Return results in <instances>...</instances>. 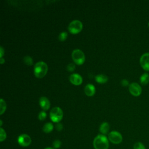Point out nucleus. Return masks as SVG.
Segmentation results:
<instances>
[{"label": "nucleus", "mask_w": 149, "mask_h": 149, "mask_svg": "<svg viewBox=\"0 0 149 149\" xmlns=\"http://www.w3.org/2000/svg\"><path fill=\"white\" fill-rule=\"evenodd\" d=\"M93 146L95 149H108V139L104 134H98L93 140Z\"/></svg>", "instance_id": "obj_1"}, {"label": "nucleus", "mask_w": 149, "mask_h": 149, "mask_svg": "<svg viewBox=\"0 0 149 149\" xmlns=\"http://www.w3.org/2000/svg\"><path fill=\"white\" fill-rule=\"evenodd\" d=\"M48 72V66L47 63L42 61L36 63L34 67V73L36 77L42 78L45 76Z\"/></svg>", "instance_id": "obj_2"}, {"label": "nucleus", "mask_w": 149, "mask_h": 149, "mask_svg": "<svg viewBox=\"0 0 149 149\" xmlns=\"http://www.w3.org/2000/svg\"><path fill=\"white\" fill-rule=\"evenodd\" d=\"M63 111L58 107H54L50 111L49 116L51 120L55 123H59L63 118Z\"/></svg>", "instance_id": "obj_3"}, {"label": "nucleus", "mask_w": 149, "mask_h": 149, "mask_svg": "<svg viewBox=\"0 0 149 149\" xmlns=\"http://www.w3.org/2000/svg\"><path fill=\"white\" fill-rule=\"evenodd\" d=\"M72 57L74 62L79 65H82L85 61L84 54L79 49H76L73 51L72 53Z\"/></svg>", "instance_id": "obj_4"}, {"label": "nucleus", "mask_w": 149, "mask_h": 149, "mask_svg": "<svg viewBox=\"0 0 149 149\" xmlns=\"http://www.w3.org/2000/svg\"><path fill=\"white\" fill-rule=\"evenodd\" d=\"M82 29L83 24L80 21L78 20H73L70 23L68 26L69 31L73 34H76L80 33Z\"/></svg>", "instance_id": "obj_5"}, {"label": "nucleus", "mask_w": 149, "mask_h": 149, "mask_svg": "<svg viewBox=\"0 0 149 149\" xmlns=\"http://www.w3.org/2000/svg\"><path fill=\"white\" fill-rule=\"evenodd\" d=\"M108 140L113 144H120L123 140L122 134L117 131H112L108 134Z\"/></svg>", "instance_id": "obj_6"}, {"label": "nucleus", "mask_w": 149, "mask_h": 149, "mask_svg": "<svg viewBox=\"0 0 149 149\" xmlns=\"http://www.w3.org/2000/svg\"><path fill=\"white\" fill-rule=\"evenodd\" d=\"M129 91L132 95L138 97L141 94L142 92V88L138 83L133 82L129 84Z\"/></svg>", "instance_id": "obj_7"}, {"label": "nucleus", "mask_w": 149, "mask_h": 149, "mask_svg": "<svg viewBox=\"0 0 149 149\" xmlns=\"http://www.w3.org/2000/svg\"><path fill=\"white\" fill-rule=\"evenodd\" d=\"M17 143L22 147H28L31 143V139L27 134H22L17 137Z\"/></svg>", "instance_id": "obj_8"}, {"label": "nucleus", "mask_w": 149, "mask_h": 149, "mask_svg": "<svg viewBox=\"0 0 149 149\" xmlns=\"http://www.w3.org/2000/svg\"><path fill=\"white\" fill-rule=\"evenodd\" d=\"M141 67L146 71H149V52L143 54L140 58Z\"/></svg>", "instance_id": "obj_9"}, {"label": "nucleus", "mask_w": 149, "mask_h": 149, "mask_svg": "<svg viewBox=\"0 0 149 149\" xmlns=\"http://www.w3.org/2000/svg\"><path fill=\"white\" fill-rule=\"evenodd\" d=\"M70 81L74 85L79 86L83 82V79L81 76L77 73H73L69 77Z\"/></svg>", "instance_id": "obj_10"}, {"label": "nucleus", "mask_w": 149, "mask_h": 149, "mask_svg": "<svg viewBox=\"0 0 149 149\" xmlns=\"http://www.w3.org/2000/svg\"><path fill=\"white\" fill-rule=\"evenodd\" d=\"M39 103L41 108L44 111L48 110L50 107V102L45 97H41L39 100Z\"/></svg>", "instance_id": "obj_11"}, {"label": "nucleus", "mask_w": 149, "mask_h": 149, "mask_svg": "<svg viewBox=\"0 0 149 149\" xmlns=\"http://www.w3.org/2000/svg\"><path fill=\"white\" fill-rule=\"evenodd\" d=\"M85 94L89 97H91L94 95L95 93V88L94 85L91 84H87L84 87Z\"/></svg>", "instance_id": "obj_12"}, {"label": "nucleus", "mask_w": 149, "mask_h": 149, "mask_svg": "<svg viewBox=\"0 0 149 149\" xmlns=\"http://www.w3.org/2000/svg\"><path fill=\"white\" fill-rule=\"evenodd\" d=\"M95 79L97 83H100V84L105 83L108 80V77L106 75L103 74H97V76H95Z\"/></svg>", "instance_id": "obj_13"}, {"label": "nucleus", "mask_w": 149, "mask_h": 149, "mask_svg": "<svg viewBox=\"0 0 149 149\" xmlns=\"http://www.w3.org/2000/svg\"><path fill=\"white\" fill-rule=\"evenodd\" d=\"M109 130V125L107 122H103L100 126V132L102 134H106L108 133Z\"/></svg>", "instance_id": "obj_14"}, {"label": "nucleus", "mask_w": 149, "mask_h": 149, "mask_svg": "<svg viewBox=\"0 0 149 149\" xmlns=\"http://www.w3.org/2000/svg\"><path fill=\"white\" fill-rule=\"evenodd\" d=\"M140 81L142 85H147L149 83V74L144 73L140 77Z\"/></svg>", "instance_id": "obj_15"}, {"label": "nucleus", "mask_w": 149, "mask_h": 149, "mask_svg": "<svg viewBox=\"0 0 149 149\" xmlns=\"http://www.w3.org/2000/svg\"><path fill=\"white\" fill-rule=\"evenodd\" d=\"M53 129H54V126L50 122H48L45 123L42 127V130L45 133H49L51 132L53 130Z\"/></svg>", "instance_id": "obj_16"}, {"label": "nucleus", "mask_w": 149, "mask_h": 149, "mask_svg": "<svg viewBox=\"0 0 149 149\" xmlns=\"http://www.w3.org/2000/svg\"><path fill=\"white\" fill-rule=\"evenodd\" d=\"M6 108V104L5 101L1 98L0 100V115H2Z\"/></svg>", "instance_id": "obj_17"}, {"label": "nucleus", "mask_w": 149, "mask_h": 149, "mask_svg": "<svg viewBox=\"0 0 149 149\" xmlns=\"http://www.w3.org/2000/svg\"><path fill=\"white\" fill-rule=\"evenodd\" d=\"M23 62L26 64L27 65L31 66L33 64V59L30 56H25L23 58Z\"/></svg>", "instance_id": "obj_18"}, {"label": "nucleus", "mask_w": 149, "mask_h": 149, "mask_svg": "<svg viewBox=\"0 0 149 149\" xmlns=\"http://www.w3.org/2000/svg\"><path fill=\"white\" fill-rule=\"evenodd\" d=\"M6 138V133L5 131V130L1 127L0 128V141L2 142L3 140H5Z\"/></svg>", "instance_id": "obj_19"}, {"label": "nucleus", "mask_w": 149, "mask_h": 149, "mask_svg": "<svg viewBox=\"0 0 149 149\" xmlns=\"http://www.w3.org/2000/svg\"><path fill=\"white\" fill-rule=\"evenodd\" d=\"M68 33L66 32L63 31L62 33H61L58 36V38L59 40L61 41H64L65 40H66L67 37H68Z\"/></svg>", "instance_id": "obj_20"}, {"label": "nucleus", "mask_w": 149, "mask_h": 149, "mask_svg": "<svg viewBox=\"0 0 149 149\" xmlns=\"http://www.w3.org/2000/svg\"><path fill=\"white\" fill-rule=\"evenodd\" d=\"M133 149H146V148L144 145L142 143L139 141L134 143L133 146Z\"/></svg>", "instance_id": "obj_21"}, {"label": "nucleus", "mask_w": 149, "mask_h": 149, "mask_svg": "<svg viewBox=\"0 0 149 149\" xmlns=\"http://www.w3.org/2000/svg\"><path fill=\"white\" fill-rule=\"evenodd\" d=\"M53 147H54V149H58V148H59L61 147V141L59 140H55L53 142Z\"/></svg>", "instance_id": "obj_22"}, {"label": "nucleus", "mask_w": 149, "mask_h": 149, "mask_svg": "<svg viewBox=\"0 0 149 149\" xmlns=\"http://www.w3.org/2000/svg\"><path fill=\"white\" fill-rule=\"evenodd\" d=\"M38 119L40 120H44L46 119L47 118V113L43 111H41L39 114H38Z\"/></svg>", "instance_id": "obj_23"}, {"label": "nucleus", "mask_w": 149, "mask_h": 149, "mask_svg": "<svg viewBox=\"0 0 149 149\" xmlns=\"http://www.w3.org/2000/svg\"><path fill=\"white\" fill-rule=\"evenodd\" d=\"M75 69V65L74 63H69L67 66V70L69 72H73Z\"/></svg>", "instance_id": "obj_24"}, {"label": "nucleus", "mask_w": 149, "mask_h": 149, "mask_svg": "<svg viewBox=\"0 0 149 149\" xmlns=\"http://www.w3.org/2000/svg\"><path fill=\"white\" fill-rule=\"evenodd\" d=\"M55 127H56V129L59 132L61 131L63 129V125L60 123H57Z\"/></svg>", "instance_id": "obj_25"}, {"label": "nucleus", "mask_w": 149, "mask_h": 149, "mask_svg": "<svg viewBox=\"0 0 149 149\" xmlns=\"http://www.w3.org/2000/svg\"><path fill=\"white\" fill-rule=\"evenodd\" d=\"M122 86H124V87H126L127 86H129V81L126 80V79H123L121 82H120Z\"/></svg>", "instance_id": "obj_26"}, {"label": "nucleus", "mask_w": 149, "mask_h": 149, "mask_svg": "<svg viewBox=\"0 0 149 149\" xmlns=\"http://www.w3.org/2000/svg\"><path fill=\"white\" fill-rule=\"evenodd\" d=\"M4 52H5V51H4L3 47L2 46H1V47H0V57L1 58H2V56L4 54Z\"/></svg>", "instance_id": "obj_27"}, {"label": "nucleus", "mask_w": 149, "mask_h": 149, "mask_svg": "<svg viewBox=\"0 0 149 149\" xmlns=\"http://www.w3.org/2000/svg\"><path fill=\"white\" fill-rule=\"evenodd\" d=\"M0 63L1 64H3L5 63V59L3 58V57L0 58Z\"/></svg>", "instance_id": "obj_28"}, {"label": "nucleus", "mask_w": 149, "mask_h": 149, "mask_svg": "<svg viewBox=\"0 0 149 149\" xmlns=\"http://www.w3.org/2000/svg\"><path fill=\"white\" fill-rule=\"evenodd\" d=\"M44 149H54V148H51V147H47V148H45Z\"/></svg>", "instance_id": "obj_29"}, {"label": "nucleus", "mask_w": 149, "mask_h": 149, "mask_svg": "<svg viewBox=\"0 0 149 149\" xmlns=\"http://www.w3.org/2000/svg\"><path fill=\"white\" fill-rule=\"evenodd\" d=\"M0 122H1V125H0V126H1L2 125V120H0Z\"/></svg>", "instance_id": "obj_30"}, {"label": "nucleus", "mask_w": 149, "mask_h": 149, "mask_svg": "<svg viewBox=\"0 0 149 149\" xmlns=\"http://www.w3.org/2000/svg\"><path fill=\"white\" fill-rule=\"evenodd\" d=\"M148 27H149V22H148Z\"/></svg>", "instance_id": "obj_31"}]
</instances>
